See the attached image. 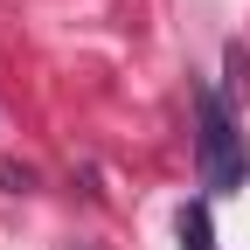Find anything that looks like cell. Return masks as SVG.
I'll return each mask as SVG.
<instances>
[{
    "label": "cell",
    "mask_w": 250,
    "mask_h": 250,
    "mask_svg": "<svg viewBox=\"0 0 250 250\" xmlns=\"http://www.w3.org/2000/svg\"><path fill=\"white\" fill-rule=\"evenodd\" d=\"M174 236H181V250H215V223H208V202H188V208L174 215Z\"/></svg>",
    "instance_id": "2"
},
{
    "label": "cell",
    "mask_w": 250,
    "mask_h": 250,
    "mask_svg": "<svg viewBox=\"0 0 250 250\" xmlns=\"http://www.w3.org/2000/svg\"><path fill=\"white\" fill-rule=\"evenodd\" d=\"M195 160H202V188L208 195H236L243 174H250V146L229 118V98L223 90L195 83Z\"/></svg>",
    "instance_id": "1"
}]
</instances>
